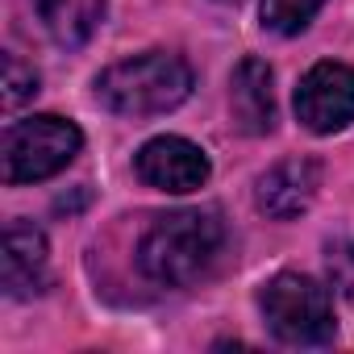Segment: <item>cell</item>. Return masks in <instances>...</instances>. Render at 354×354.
Returning <instances> with one entry per match:
<instances>
[{"label": "cell", "instance_id": "cell-4", "mask_svg": "<svg viewBox=\"0 0 354 354\" xmlns=\"http://www.w3.org/2000/svg\"><path fill=\"white\" fill-rule=\"evenodd\" d=\"M80 146H84V133L55 113L13 121L5 129V184L50 180L80 154Z\"/></svg>", "mask_w": 354, "mask_h": 354}, {"label": "cell", "instance_id": "cell-13", "mask_svg": "<svg viewBox=\"0 0 354 354\" xmlns=\"http://www.w3.org/2000/svg\"><path fill=\"white\" fill-rule=\"evenodd\" d=\"M325 271H329V283L354 300V238H333L325 246Z\"/></svg>", "mask_w": 354, "mask_h": 354}, {"label": "cell", "instance_id": "cell-9", "mask_svg": "<svg viewBox=\"0 0 354 354\" xmlns=\"http://www.w3.org/2000/svg\"><path fill=\"white\" fill-rule=\"evenodd\" d=\"M230 109H234V125L250 138H263L275 129V88H271V67L263 59L238 63L230 80Z\"/></svg>", "mask_w": 354, "mask_h": 354}, {"label": "cell", "instance_id": "cell-6", "mask_svg": "<svg viewBox=\"0 0 354 354\" xmlns=\"http://www.w3.org/2000/svg\"><path fill=\"white\" fill-rule=\"evenodd\" d=\"M296 117L313 133H337L354 121V67L317 63L296 88Z\"/></svg>", "mask_w": 354, "mask_h": 354}, {"label": "cell", "instance_id": "cell-3", "mask_svg": "<svg viewBox=\"0 0 354 354\" xmlns=\"http://www.w3.org/2000/svg\"><path fill=\"white\" fill-rule=\"evenodd\" d=\"M259 308L267 317V329L288 346H325V342H333V329H337L333 300L308 275H296V271L275 275L263 288Z\"/></svg>", "mask_w": 354, "mask_h": 354}, {"label": "cell", "instance_id": "cell-8", "mask_svg": "<svg viewBox=\"0 0 354 354\" xmlns=\"http://www.w3.org/2000/svg\"><path fill=\"white\" fill-rule=\"evenodd\" d=\"M46 234L30 221H9L5 230V254H0V288L13 300H26L46 288Z\"/></svg>", "mask_w": 354, "mask_h": 354}, {"label": "cell", "instance_id": "cell-7", "mask_svg": "<svg viewBox=\"0 0 354 354\" xmlns=\"http://www.w3.org/2000/svg\"><path fill=\"white\" fill-rule=\"evenodd\" d=\"M317 188H321V162L317 158H283L259 180L254 201L267 217L296 221L317 201Z\"/></svg>", "mask_w": 354, "mask_h": 354}, {"label": "cell", "instance_id": "cell-10", "mask_svg": "<svg viewBox=\"0 0 354 354\" xmlns=\"http://www.w3.org/2000/svg\"><path fill=\"white\" fill-rule=\"evenodd\" d=\"M104 9L109 0H38L42 26L59 46H84L104 21Z\"/></svg>", "mask_w": 354, "mask_h": 354}, {"label": "cell", "instance_id": "cell-12", "mask_svg": "<svg viewBox=\"0 0 354 354\" xmlns=\"http://www.w3.org/2000/svg\"><path fill=\"white\" fill-rule=\"evenodd\" d=\"M0 67H5V84H0V88H5V109L9 113L38 96V71L34 67H26L17 55H5V63H0Z\"/></svg>", "mask_w": 354, "mask_h": 354}, {"label": "cell", "instance_id": "cell-5", "mask_svg": "<svg viewBox=\"0 0 354 354\" xmlns=\"http://www.w3.org/2000/svg\"><path fill=\"white\" fill-rule=\"evenodd\" d=\"M133 171H138V180L146 188H158V192H175V196H184V192H196L209 184V154L188 142V138H175V133H162V138H150L138 158H133Z\"/></svg>", "mask_w": 354, "mask_h": 354}, {"label": "cell", "instance_id": "cell-11", "mask_svg": "<svg viewBox=\"0 0 354 354\" xmlns=\"http://www.w3.org/2000/svg\"><path fill=\"white\" fill-rule=\"evenodd\" d=\"M321 5H325V0H259V13H263V26L271 34L292 38V34H300L317 17Z\"/></svg>", "mask_w": 354, "mask_h": 354}, {"label": "cell", "instance_id": "cell-14", "mask_svg": "<svg viewBox=\"0 0 354 354\" xmlns=\"http://www.w3.org/2000/svg\"><path fill=\"white\" fill-rule=\"evenodd\" d=\"M221 5H238V0H221Z\"/></svg>", "mask_w": 354, "mask_h": 354}, {"label": "cell", "instance_id": "cell-1", "mask_svg": "<svg viewBox=\"0 0 354 354\" xmlns=\"http://www.w3.org/2000/svg\"><path fill=\"white\" fill-rule=\"evenodd\" d=\"M225 242V225L217 213L209 209H180L158 217L142 246H138V267L146 279L162 283V288H188L196 283L221 254Z\"/></svg>", "mask_w": 354, "mask_h": 354}, {"label": "cell", "instance_id": "cell-2", "mask_svg": "<svg viewBox=\"0 0 354 354\" xmlns=\"http://www.w3.org/2000/svg\"><path fill=\"white\" fill-rule=\"evenodd\" d=\"M192 92V67L171 50H146L113 63L96 80V100L117 117H158L180 109Z\"/></svg>", "mask_w": 354, "mask_h": 354}]
</instances>
